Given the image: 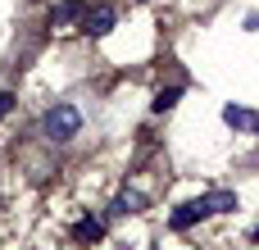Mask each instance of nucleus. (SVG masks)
<instances>
[{
    "label": "nucleus",
    "instance_id": "nucleus-1",
    "mask_svg": "<svg viewBox=\"0 0 259 250\" xmlns=\"http://www.w3.org/2000/svg\"><path fill=\"white\" fill-rule=\"evenodd\" d=\"M77 128H82V114H77L73 105H55V109L46 114V137H50V141H73Z\"/></svg>",
    "mask_w": 259,
    "mask_h": 250
},
{
    "label": "nucleus",
    "instance_id": "nucleus-2",
    "mask_svg": "<svg viewBox=\"0 0 259 250\" xmlns=\"http://www.w3.org/2000/svg\"><path fill=\"white\" fill-rule=\"evenodd\" d=\"M214 210H209V196H200V200H187V205H178L173 214H168V228L173 232H187V228H196L200 219H209Z\"/></svg>",
    "mask_w": 259,
    "mask_h": 250
},
{
    "label": "nucleus",
    "instance_id": "nucleus-13",
    "mask_svg": "<svg viewBox=\"0 0 259 250\" xmlns=\"http://www.w3.org/2000/svg\"><path fill=\"white\" fill-rule=\"evenodd\" d=\"M255 132H259V128H255Z\"/></svg>",
    "mask_w": 259,
    "mask_h": 250
},
{
    "label": "nucleus",
    "instance_id": "nucleus-5",
    "mask_svg": "<svg viewBox=\"0 0 259 250\" xmlns=\"http://www.w3.org/2000/svg\"><path fill=\"white\" fill-rule=\"evenodd\" d=\"M141 205H146V196H141V191H132V187H123V191L114 196L109 214H114V219H123V214H141Z\"/></svg>",
    "mask_w": 259,
    "mask_h": 250
},
{
    "label": "nucleus",
    "instance_id": "nucleus-10",
    "mask_svg": "<svg viewBox=\"0 0 259 250\" xmlns=\"http://www.w3.org/2000/svg\"><path fill=\"white\" fill-rule=\"evenodd\" d=\"M9 114H14V96H9V91H0V118H9Z\"/></svg>",
    "mask_w": 259,
    "mask_h": 250
},
{
    "label": "nucleus",
    "instance_id": "nucleus-7",
    "mask_svg": "<svg viewBox=\"0 0 259 250\" xmlns=\"http://www.w3.org/2000/svg\"><path fill=\"white\" fill-rule=\"evenodd\" d=\"M100 237H105V223H100V219H82V223L73 228V241H82V246H87V241H100Z\"/></svg>",
    "mask_w": 259,
    "mask_h": 250
},
{
    "label": "nucleus",
    "instance_id": "nucleus-6",
    "mask_svg": "<svg viewBox=\"0 0 259 250\" xmlns=\"http://www.w3.org/2000/svg\"><path fill=\"white\" fill-rule=\"evenodd\" d=\"M223 123L237 128V132H255V128H259V118L246 109V105H223Z\"/></svg>",
    "mask_w": 259,
    "mask_h": 250
},
{
    "label": "nucleus",
    "instance_id": "nucleus-3",
    "mask_svg": "<svg viewBox=\"0 0 259 250\" xmlns=\"http://www.w3.org/2000/svg\"><path fill=\"white\" fill-rule=\"evenodd\" d=\"M114 23H118V9H114V5H96V9L82 14V32H87V36H109Z\"/></svg>",
    "mask_w": 259,
    "mask_h": 250
},
{
    "label": "nucleus",
    "instance_id": "nucleus-9",
    "mask_svg": "<svg viewBox=\"0 0 259 250\" xmlns=\"http://www.w3.org/2000/svg\"><path fill=\"white\" fill-rule=\"evenodd\" d=\"M209 210L214 214H232L237 210V191H209Z\"/></svg>",
    "mask_w": 259,
    "mask_h": 250
},
{
    "label": "nucleus",
    "instance_id": "nucleus-4",
    "mask_svg": "<svg viewBox=\"0 0 259 250\" xmlns=\"http://www.w3.org/2000/svg\"><path fill=\"white\" fill-rule=\"evenodd\" d=\"M82 14H87V5H82V0H64V5H55V9H50V27L82 23Z\"/></svg>",
    "mask_w": 259,
    "mask_h": 250
},
{
    "label": "nucleus",
    "instance_id": "nucleus-11",
    "mask_svg": "<svg viewBox=\"0 0 259 250\" xmlns=\"http://www.w3.org/2000/svg\"><path fill=\"white\" fill-rule=\"evenodd\" d=\"M246 32H259V14H246Z\"/></svg>",
    "mask_w": 259,
    "mask_h": 250
},
{
    "label": "nucleus",
    "instance_id": "nucleus-8",
    "mask_svg": "<svg viewBox=\"0 0 259 250\" xmlns=\"http://www.w3.org/2000/svg\"><path fill=\"white\" fill-rule=\"evenodd\" d=\"M178 100H182V87H164V91H155L150 109H155V114H168V109H173Z\"/></svg>",
    "mask_w": 259,
    "mask_h": 250
},
{
    "label": "nucleus",
    "instance_id": "nucleus-12",
    "mask_svg": "<svg viewBox=\"0 0 259 250\" xmlns=\"http://www.w3.org/2000/svg\"><path fill=\"white\" fill-rule=\"evenodd\" d=\"M250 237H255V241H259V228H255V232H250Z\"/></svg>",
    "mask_w": 259,
    "mask_h": 250
}]
</instances>
